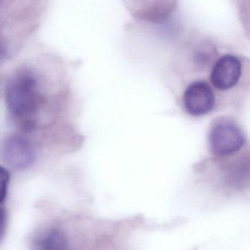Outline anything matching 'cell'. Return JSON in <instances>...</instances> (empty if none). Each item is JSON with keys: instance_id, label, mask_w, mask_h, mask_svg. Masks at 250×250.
Wrapping results in <instances>:
<instances>
[{"instance_id": "cell-1", "label": "cell", "mask_w": 250, "mask_h": 250, "mask_svg": "<svg viewBox=\"0 0 250 250\" xmlns=\"http://www.w3.org/2000/svg\"><path fill=\"white\" fill-rule=\"evenodd\" d=\"M38 83L31 73L23 72L10 79L6 86L5 98L7 108L17 120L30 128L32 117L39 103Z\"/></svg>"}, {"instance_id": "cell-2", "label": "cell", "mask_w": 250, "mask_h": 250, "mask_svg": "<svg viewBox=\"0 0 250 250\" xmlns=\"http://www.w3.org/2000/svg\"><path fill=\"white\" fill-rule=\"evenodd\" d=\"M245 141L243 131L230 120H217L210 129L208 142L214 155L225 157L237 152L243 146Z\"/></svg>"}, {"instance_id": "cell-3", "label": "cell", "mask_w": 250, "mask_h": 250, "mask_svg": "<svg viewBox=\"0 0 250 250\" xmlns=\"http://www.w3.org/2000/svg\"><path fill=\"white\" fill-rule=\"evenodd\" d=\"M0 157L4 164L11 168L22 170L35 161V151L29 140L20 135H13L1 144Z\"/></svg>"}, {"instance_id": "cell-4", "label": "cell", "mask_w": 250, "mask_h": 250, "mask_svg": "<svg viewBox=\"0 0 250 250\" xmlns=\"http://www.w3.org/2000/svg\"><path fill=\"white\" fill-rule=\"evenodd\" d=\"M185 111L193 117H201L211 112L216 104V98L206 82L196 81L185 89L183 95Z\"/></svg>"}, {"instance_id": "cell-5", "label": "cell", "mask_w": 250, "mask_h": 250, "mask_svg": "<svg viewBox=\"0 0 250 250\" xmlns=\"http://www.w3.org/2000/svg\"><path fill=\"white\" fill-rule=\"evenodd\" d=\"M242 73V65L236 56L220 57L214 64L211 73V82L216 89L226 91L236 86Z\"/></svg>"}, {"instance_id": "cell-6", "label": "cell", "mask_w": 250, "mask_h": 250, "mask_svg": "<svg viewBox=\"0 0 250 250\" xmlns=\"http://www.w3.org/2000/svg\"><path fill=\"white\" fill-rule=\"evenodd\" d=\"M38 250H67L66 235L57 229H51L43 233L36 242Z\"/></svg>"}, {"instance_id": "cell-7", "label": "cell", "mask_w": 250, "mask_h": 250, "mask_svg": "<svg viewBox=\"0 0 250 250\" xmlns=\"http://www.w3.org/2000/svg\"><path fill=\"white\" fill-rule=\"evenodd\" d=\"M10 182V174L4 167L0 166V204L5 200Z\"/></svg>"}, {"instance_id": "cell-8", "label": "cell", "mask_w": 250, "mask_h": 250, "mask_svg": "<svg viewBox=\"0 0 250 250\" xmlns=\"http://www.w3.org/2000/svg\"><path fill=\"white\" fill-rule=\"evenodd\" d=\"M6 223H7V215L4 208L0 207V241L4 236L6 229Z\"/></svg>"}]
</instances>
